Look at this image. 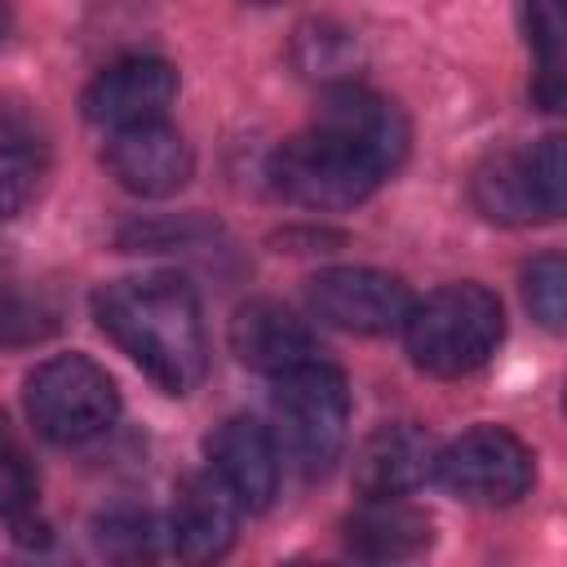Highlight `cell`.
<instances>
[{"mask_svg": "<svg viewBox=\"0 0 567 567\" xmlns=\"http://www.w3.org/2000/svg\"><path fill=\"white\" fill-rule=\"evenodd\" d=\"M523 297H527V310L549 332H563V315H567V261H563V252H540L523 270Z\"/></svg>", "mask_w": 567, "mask_h": 567, "instance_id": "cell-21", "label": "cell"}, {"mask_svg": "<svg viewBox=\"0 0 567 567\" xmlns=\"http://www.w3.org/2000/svg\"><path fill=\"white\" fill-rule=\"evenodd\" d=\"M434 478L470 505H514L536 483V456L518 434L501 425H474L439 447Z\"/></svg>", "mask_w": 567, "mask_h": 567, "instance_id": "cell-6", "label": "cell"}, {"mask_svg": "<svg viewBox=\"0 0 567 567\" xmlns=\"http://www.w3.org/2000/svg\"><path fill=\"white\" fill-rule=\"evenodd\" d=\"M261 4H266V0H261Z\"/></svg>", "mask_w": 567, "mask_h": 567, "instance_id": "cell-25", "label": "cell"}, {"mask_svg": "<svg viewBox=\"0 0 567 567\" xmlns=\"http://www.w3.org/2000/svg\"><path fill=\"white\" fill-rule=\"evenodd\" d=\"M292 66L310 80H319V89L354 80L359 66V40L337 27V22H306L292 35Z\"/></svg>", "mask_w": 567, "mask_h": 567, "instance_id": "cell-19", "label": "cell"}, {"mask_svg": "<svg viewBox=\"0 0 567 567\" xmlns=\"http://www.w3.org/2000/svg\"><path fill=\"white\" fill-rule=\"evenodd\" d=\"M173 97H177V71L164 58H120L89 80L80 106L89 124L120 133L164 120Z\"/></svg>", "mask_w": 567, "mask_h": 567, "instance_id": "cell-8", "label": "cell"}, {"mask_svg": "<svg viewBox=\"0 0 567 567\" xmlns=\"http://www.w3.org/2000/svg\"><path fill=\"white\" fill-rule=\"evenodd\" d=\"M523 35L536 53V97L545 111L563 102V53H567V4L563 0H518Z\"/></svg>", "mask_w": 567, "mask_h": 567, "instance_id": "cell-18", "label": "cell"}, {"mask_svg": "<svg viewBox=\"0 0 567 567\" xmlns=\"http://www.w3.org/2000/svg\"><path fill=\"white\" fill-rule=\"evenodd\" d=\"M27 416L31 425L62 447L106 434L120 416V390L89 354H53L27 377Z\"/></svg>", "mask_w": 567, "mask_h": 567, "instance_id": "cell-5", "label": "cell"}, {"mask_svg": "<svg viewBox=\"0 0 567 567\" xmlns=\"http://www.w3.org/2000/svg\"><path fill=\"white\" fill-rule=\"evenodd\" d=\"M106 168L128 195L164 199V195H173V190H182L190 182L195 155H190V142L173 124L151 120V124H137V128L111 133Z\"/></svg>", "mask_w": 567, "mask_h": 567, "instance_id": "cell-10", "label": "cell"}, {"mask_svg": "<svg viewBox=\"0 0 567 567\" xmlns=\"http://www.w3.org/2000/svg\"><path fill=\"white\" fill-rule=\"evenodd\" d=\"M97 328L168 394H190L208 372L199 297L182 275H128L93 292Z\"/></svg>", "mask_w": 567, "mask_h": 567, "instance_id": "cell-1", "label": "cell"}, {"mask_svg": "<svg viewBox=\"0 0 567 567\" xmlns=\"http://www.w3.org/2000/svg\"><path fill=\"white\" fill-rule=\"evenodd\" d=\"M390 173L332 128L310 124L270 155V186L301 208L337 213L363 204Z\"/></svg>", "mask_w": 567, "mask_h": 567, "instance_id": "cell-4", "label": "cell"}, {"mask_svg": "<svg viewBox=\"0 0 567 567\" xmlns=\"http://www.w3.org/2000/svg\"><path fill=\"white\" fill-rule=\"evenodd\" d=\"M505 337V310L483 284H443L425 301H412L403 319V346L430 377H470Z\"/></svg>", "mask_w": 567, "mask_h": 567, "instance_id": "cell-2", "label": "cell"}, {"mask_svg": "<svg viewBox=\"0 0 567 567\" xmlns=\"http://www.w3.org/2000/svg\"><path fill=\"white\" fill-rule=\"evenodd\" d=\"M35 501H40V474L31 465L27 443L18 439V430L9 425V416L0 412V518H9L27 536L31 532Z\"/></svg>", "mask_w": 567, "mask_h": 567, "instance_id": "cell-20", "label": "cell"}, {"mask_svg": "<svg viewBox=\"0 0 567 567\" xmlns=\"http://www.w3.org/2000/svg\"><path fill=\"white\" fill-rule=\"evenodd\" d=\"M213 474L230 487L239 509H266L279 492V447L275 434L252 416H226L208 439Z\"/></svg>", "mask_w": 567, "mask_h": 567, "instance_id": "cell-14", "label": "cell"}, {"mask_svg": "<svg viewBox=\"0 0 567 567\" xmlns=\"http://www.w3.org/2000/svg\"><path fill=\"white\" fill-rule=\"evenodd\" d=\"M527 159H532V182H536V195H540L545 213H549V217H558V213H563V199H567V164H563V137H558V133L540 137V142L527 151Z\"/></svg>", "mask_w": 567, "mask_h": 567, "instance_id": "cell-23", "label": "cell"}, {"mask_svg": "<svg viewBox=\"0 0 567 567\" xmlns=\"http://www.w3.org/2000/svg\"><path fill=\"white\" fill-rule=\"evenodd\" d=\"M439 465V443L421 425H381L377 434L363 439L354 452V492L359 496H412L434 478Z\"/></svg>", "mask_w": 567, "mask_h": 567, "instance_id": "cell-12", "label": "cell"}, {"mask_svg": "<svg viewBox=\"0 0 567 567\" xmlns=\"http://www.w3.org/2000/svg\"><path fill=\"white\" fill-rule=\"evenodd\" d=\"M9 31H13V9H9V0H0V44L9 40Z\"/></svg>", "mask_w": 567, "mask_h": 567, "instance_id": "cell-24", "label": "cell"}, {"mask_svg": "<svg viewBox=\"0 0 567 567\" xmlns=\"http://www.w3.org/2000/svg\"><path fill=\"white\" fill-rule=\"evenodd\" d=\"M470 199L474 208L487 217V221H505V226H523V221H536V217H549L540 195H536V182H532V159L527 151L518 146H505V151H492L474 177H470Z\"/></svg>", "mask_w": 567, "mask_h": 567, "instance_id": "cell-16", "label": "cell"}, {"mask_svg": "<svg viewBox=\"0 0 567 567\" xmlns=\"http://www.w3.org/2000/svg\"><path fill=\"white\" fill-rule=\"evenodd\" d=\"M40 177H44V142L35 124L22 111L0 106V221L18 217L35 199Z\"/></svg>", "mask_w": 567, "mask_h": 567, "instance_id": "cell-17", "label": "cell"}, {"mask_svg": "<svg viewBox=\"0 0 567 567\" xmlns=\"http://www.w3.org/2000/svg\"><path fill=\"white\" fill-rule=\"evenodd\" d=\"M315 124L319 128H332L346 142H354L359 151H368L385 173H394L403 164L408 142H412L403 111L390 97H381L368 84H359V80H341V84L319 89Z\"/></svg>", "mask_w": 567, "mask_h": 567, "instance_id": "cell-9", "label": "cell"}, {"mask_svg": "<svg viewBox=\"0 0 567 567\" xmlns=\"http://www.w3.org/2000/svg\"><path fill=\"white\" fill-rule=\"evenodd\" d=\"M239 501L217 474H186L168 514V545L186 563H213L235 545Z\"/></svg>", "mask_w": 567, "mask_h": 567, "instance_id": "cell-13", "label": "cell"}, {"mask_svg": "<svg viewBox=\"0 0 567 567\" xmlns=\"http://www.w3.org/2000/svg\"><path fill=\"white\" fill-rule=\"evenodd\" d=\"M270 421H275L270 434H275L279 456H288L301 478L328 474L337 465V456L346 447V430H350L346 377L323 359L279 372L275 394H270Z\"/></svg>", "mask_w": 567, "mask_h": 567, "instance_id": "cell-3", "label": "cell"}, {"mask_svg": "<svg viewBox=\"0 0 567 567\" xmlns=\"http://www.w3.org/2000/svg\"><path fill=\"white\" fill-rule=\"evenodd\" d=\"M230 350H235V359L244 368L279 377L288 368H301V363L319 359V337L284 301L257 297V301H244L235 310V319H230Z\"/></svg>", "mask_w": 567, "mask_h": 567, "instance_id": "cell-11", "label": "cell"}, {"mask_svg": "<svg viewBox=\"0 0 567 567\" xmlns=\"http://www.w3.org/2000/svg\"><path fill=\"white\" fill-rule=\"evenodd\" d=\"M97 545L111 558H151L155 554V523L146 509L120 505L97 518Z\"/></svg>", "mask_w": 567, "mask_h": 567, "instance_id": "cell-22", "label": "cell"}, {"mask_svg": "<svg viewBox=\"0 0 567 567\" xmlns=\"http://www.w3.org/2000/svg\"><path fill=\"white\" fill-rule=\"evenodd\" d=\"M430 545V518L403 496H363V505L346 518V549L368 563L412 558Z\"/></svg>", "mask_w": 567, "mask_h": 567, "instance_id": "cell-15", "label": "cell"}, {"mask_svg": "<svg viewBox=\"0 0 567 567\" xmlns=\"http://www.w3.org/2000/svg\"><path fill=\"white\" fill-rule=\"evenodd\" d=\"M306 301L323 323H332L341 332H363V337L403 328V319L412 310L408 284L390 270H377V266L319 270L306 288Z\"/></svg>", "mask_w": 567, "mask_h": 567, "instance_id": "cell-7", "label": "cell"}]
</instances>
